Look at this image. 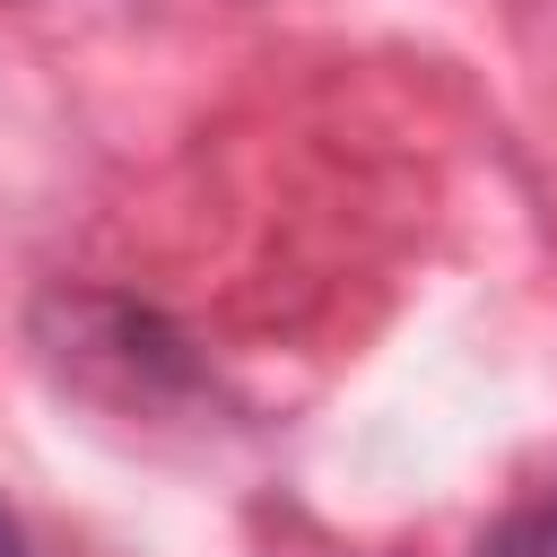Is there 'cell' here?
<instances>
[{
	"mask_svg": "<svg viewBox=\"0 0 557 557\" xmlns=\"http://www.w3.org/2000/svg\"><path fill=\"white\" fill-rule=\"evenodd\" d=\"M35 339H44V357H52L61 374H78V383L113 374V392L139 400V409H157V400H191V392L209 383L200 348H191L157 305H131V296L61 287V296L35 305Z\"/></svg>",
	"mask_w": 557,
	"mask_h": 557,
	"instance_id": "obj_1",
	"label": "cell"
},
{
	"mask_svg": "<svg viewBox=\"0 0 557 557\" xmlns=\"http://www.w3.org/2000/svg\"><path fill=\"white\" fill-rule=\"evenodd\" d=\"M470 557H557V505H513Z\"/></svg>",
	"mask_w": 557,
	"mask_h": 557,
	"instance_id": "obj_2",
	"label": "cell"
},
{
	"mask_svg": "<svg viewBox=\"0 0 557 557\" xmlns=\"http://www.w3.org/2000/svg\"><path fill=\"white\" fill-rule=\"evenodd\" d=\"M0 557H44V548H35V540H26V522H17V513H9V505H0Z\"/></svg>",
	"mask_w": 557,
	"mask_h": 557,
	"instance_id": "obj_3",
	"label": "cell"
}]
</instances>
